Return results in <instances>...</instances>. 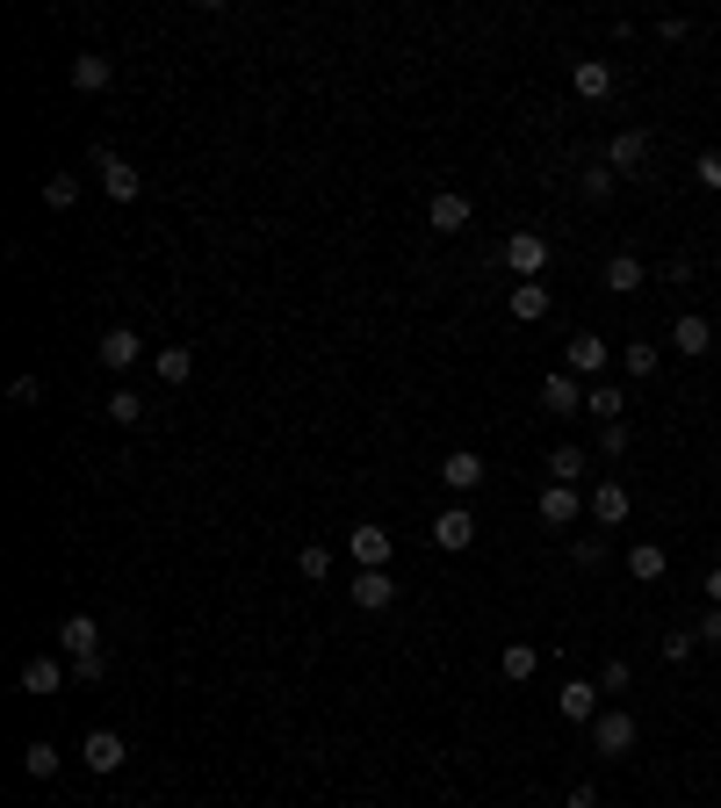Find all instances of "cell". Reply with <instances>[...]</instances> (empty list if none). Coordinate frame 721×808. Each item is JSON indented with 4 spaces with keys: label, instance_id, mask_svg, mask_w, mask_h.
I'll return each instance as SVG.
<instances>
[{
    "label": "cell",
    "instance_id": "d6986e66",
    "mask_svg": "<svg viewBox=\"0 0 721 808\" xmlns=\"http://www.w3.org/2000/svg\"><path fill=\"white\" fill-rule=\"evenodd\" d=\"M534 513L549 520V527H570V520L584 513V499H577V483H549V491H541V505H534Z\"/></svg>",
    "mask_w": 721,
    "mask_h": 808
},
{
    "label": "cell",
    "instance_id": "7a4b0ae2",
    "mask_svg": "<svg viewBox=\"0 0 721 808\" xmlns=\"http://www.w3.org/2000/svg\"><path fill=\"white\" fill-rule=\"evenodd\" d=\"M592 751H599V758H628V751H636V715H628V707H599Z\"/></svg>",
    "mask_w": 721,
    "mask_h": 808
},
{
    "label": "cell",
    "instance_id": "836d02e7",
    "mask_svg": "<svg viewBox=\"0 0 721 808\" xmlns=\"http://www.w3.org/2000/svg\"><path fill=\"white\" fill-rule=\"evenodd\" d=\"M44 203L72 209V203H80V173H52V181H44Z\"/></svg>",
    "mask_w": 721,
    "mask_h": 808
},
{
    "label": "cell",
    "instance_id": "7402d4cb",
    "mask_svg": "<svg viewBox=\"0 0 721 808\" xmlns=\"http://www.w3.org/2000/svg\"><path fill=\"white\" fill-rule=\"evenodd\" d=\"M664 570H671V556L656 549V542H636V549H628V578H636V585H656Z\"/></svg>",
    "mask_w": 721,
    "mask_h": 808
},
{
    "label": "cell",
    "instance_id": "4316f807",
    "mask_svg": "<svg viewBox=\"0 0 721 808\" xmlns=\"http://www.w3.org/2000/svg\"><path fill=\"white\" fill-rule=\"evenodd\" d=\"M656 362H664V354H656L650 340H628V346H620V368H628L636 383H650V376H656Z\"/></svg>",
    "mask_w": 721,
    "mask_h": 808
},
{
    "label": "cell",
    "instance_id": "d4e9b609",
    "mask_svg": "<svg viewBox=\"0 0 721 808\" xmlns=\"http://www.w3.org/2000/svg\"><path fill=\"white\" fill-rule=\"evenodd\" d=\"M152 368H159V383H173V390H181V383L195 376V354H188V346H159Z\"/></svg>",
    "mask_w": 721,
    "mask_h": 808
},
{
    "label": "cell",
    "instance_id": "484cf974",
    "mask_svg": "<svg viewBox=\"0 0 721 808\" xmlns=\"http://www.w3.org/2000/svg\"><path fill=\"white\" fill-rule=\"evenodd\" d=\"M620 405H628V397H620L614 383H592V390H584V412L599 419V426H614V419H628V412H620Z\"/></svg>",
    "mask_w": 721,
    "mask_h": 808
},
{
    "label": "cell",
    "instance_id": "83f0119b",
    "mask_svg": "<svg viewBox=\"0 0 721 808\" xmlns=\"http://www.w3.org/2000/svg\"><path fill=\"white\" fill-rule=\"evenodd\" d=\"M108 419H116V426H138V419H145V390H130V383L108 390Z\"/></svg>",
    "mask_w": 721,
    "mask_h": 808
},
{
    "label": "cell",
    "instance_id": "d590c367",
    "mask_svg": "<svg viewBox=\"0 0 721 808\" xmlns=\"http://www.w3.org/2000/svg\"><path fill=\"white\" fill-rule=\"evenodd\" d=\"M628 441H636V433H628V419L599 426V455H606V463H620V455H628Z\"/></svg>",
    "mask_w": 721,
    "mask_h": 808
},
{
    "label": "cell",
    "instance_id": "8d00e7d4",
    "mask_svg": "<svg viewBox=\"0 0 721 808\" xmlns=\"http://www.w3.org/2000/svg\"><path fill=\"white\" fill-rule=\"evenodd\" d=\"M570 556H577V570H599L606 564V534H577V549H570Z\"/></svg>",
    "mask_w": 721,
    "mask_h": 808
},
{
    "label": "cell",
    "instance_id": "52a82bcc",
    "mask_svg": "<svg viewBox=\"0 0 721 808\" xmlns=\"http://www.w3.org/2000/svg\"><path fill=\"white\" fill-rule=\"evenodd\" d=\"M94 354H102V368H116V376H123V368H138V362H145V340H138L130 326H108L102 340H94Z\"/></svg>",
    "mask_w": 721,
    "mask_h": 808
},
{
    "label": "cell",
    "instance_id": "4dcf8cb0",
    "mask_svg": "<svg viewBox=\"0 0 721 808\" xmlns=\"http://www.w3.org/2000/svg\"><path fill=\"white\" fill-rule=\"evenodd\" d=\"M584 463H592L584 447H556V455H549V477H556V483H577V477H584Z\"/></svg>",
    "mask_w": 721,
    "mask_h": 808
},
{
    "label": "cell",
    "instance_id": "3957f363",
    "mask_svg": "<svg viewBox=\"0 0 721 808\" xmlns=\"http://www.w3.org/2000/svg\"><path fill=\"white\" fill-rule=\"evenodd\" d=\"M584 513L599 520V527H620V520L636 513V499H628V483H620V477H606V483H592V491H584Z\"/></svg>",
    "mask_w": 721,
    "mask_h": 808
},
{
    "label": "cell",
    "instance_id": "f1b7e54d",
    "mask_svg": "<svg viewBox=\"0 0 721 808\" xmlns=\"http://www.w3.org/2000/svg\"><path fill=\"white\" fill-rule=\"evenodd\" d=\"M296 578H310V585H325V578H332V549L304 542V549H296Z\"/></svg>",
    "mask_w": 721,
    "mask_h": 808
},
{
    "label": "cell",
    "instance_id": "cb8c5ba5",
    "mask_svg": "<svg viewBox=\"0 0 721 808\" xmlns=\"http://www.w3.org/2000/svg\"><path fill=\"white\" fill-rule=\"evenodd\" d=\"M642 282H650V268H642V260H636V253H614V260H606V289H620V296H636V289H642Z\"/></svg>",
    "mask_w": 721,
    "mask_h": 808
},
{
    "label": "cell",
    "instance_id": "44dd1931",
    "mask_svg": "<svg viewBox=\"0 0 721 808\" xmlns=\"http://www.w3.org/2000/svg\"><path fill=\"white\" fill-rule=\"evenodd\" d=\"M108 80H116V66H108L102 52H80V58H72V87H80V94H102Z\"/></svg>",
    "mask_w": 721,
    "mask_h": 808
},
{
    "label": "cell",
    "instance_id": "f35d334b",
    "mask_svg": "<svg viewBox=\"0 0 721 808\" xmlns=\"http://www.w3.org/2000/svg\"><path fill=\"white\" fill-rule=\"evenodd\" d=\"M577 189H584V203H606V195H614V167H592Z\"/></svg>",
    "mask_w": 721,
    "mask_h": 808
},
{
    "label": "cell",
    "instance_id": "603a6c76",
    "mask_svg": "<svg viewBox=\"0 0 721 808\" xmlns=\"http://www.w3.org/2000/svg\"><path fill=\"white\" fill-rule=\"evenodd\" d=\"M606 368V340L599 332H577V340H570V376H599Z\"/></svg>",
    "mask_w": 721,
    "mask_h": 808
},
{
    "label": "cell",
    "instance_id": "e0dca14e",
    "mask_svg": "<svg viewBox=\"0 0 721 808\" xmlns=\"http://www.w3.org/2000/svg\"><path fill=\"white\" fill-rule=\"evenodd\" d=\"M671 346H678V354H686V362H700L707 346H714V326H707L700 310H686V318H678V326H671Z\"/></svg>",
    "mask_w": 721,
    "mask_h": 808
},
{
    "label": "cell",
    "instance_id": "277c9868",
    "mask_svg": "<svg viewBox=\"0 0 721 808\" xmlns=\"http://www.w3.org/2000/svg\"><path fill=\"white\" fill-rule=\"evenodd\" d=\"M346 556H354L360 570H390V527H382V520H360V527L346 534Z\"/></svg>",
    "mask_w": 721,
    "mask_h": 808
},
{
    "label": "cell",
    "instance_id": "e575fe53",
    "mask_svg": "<svg viewBox=\"0 0 721 808\" xmlns=\"http://www.w3.org/2000/svg\"><path fill=\"white\" fill-rule=\"evenodd\" d=\"M636 686V664H628V657H606L599 664V693H628Z\"/></svg>",
    "mask_w": 721,
    "mask_h": 808
},
{
    "label": "cell",
    "instance_id": "d6a6232c",
    "mask_svg": "<svg viewBox=\"0 0 721 808\" xmlns=\"http://www.w3.org/2000/svg\"><path fill=\"white\" fill-rule=\"evenodd\" d=\"M22 773H30V779H52L58 773V743H30V751H22Z\"/></svg>",
    "mask_w": 721,
    "mask_h": 808
},
{
    "label": "cell",
    "instance_id": "5b68a950",
    "mask_svg": "<svg viewBox=\"0 0 721 808\" xmlns=\"http://www.w3.org/2000/svg\"><path fill=\"white\" fill-rule=\"evenodd\" d=\"M123 758H130V743H123L116 729H87V743H80V765H87L94 779H102V773H123Z\"/></svg>",
    "mask_w": 721,
    "mask_h": 808
},
{
    "label": "cell",
    "instance_id": "1f68e13d",
    "mask_svg": "<svg viewBox=\"0 0 721 808\" xmlns=\"http://www.w3.org/2000/svg\"><path fill=\"white\" fill-rule=\"evenodd\" d=\"M656 650H664V664H686V657L700 650V628H671V636L656 642Z\"/></svg>",
    "mask_w": 721,
    "mask_h": 808
},
{
    "label": "cell",
    "instance_id": "ffe728a7",
    "mask_svg": "<svg viewBox=\"0 0 721 808\" xmlns=\"http://www.w3.org/2000/svg\"><path fill=\"white\" fill-rule=\"evenodd\" d=\"M72 679V664H58V657H30L22 664V693H58Z\"/></svg>",
    "mask_w": 721,
    "mask_h": 808
},
{
    "label": "cell",
    "instance_id": "ba28073f",
    "mask_svg": "<svg viewBox=\"0 0 721 808\" xmlns=\"http://www.w3.org/2000/svg\"><path fill=\"white\" fill-rule=\"evenodd\" d=\"M469 542H477V513L469 505H447L440 520H433V549H447V556H462Z\"/></svg>",
    "mask_w": 721,
    "mask_h": 808
},
{
    "label": "cell",
    "instance_id": "6da1fadb",
    "mask_svg": "<svg viewBox=\"0 0 721 808\" xmlns=\"http://www.w3.org/2000/svg\"><path fill=\"white\" fill-rule=\"evenodd\" d=\"M94 173H102L108 203H138V195H145L138 167H130V159H123V152H108V145H94Z\"/></svg>",
    "mask_w": 721,
    "mask_h": 808
},
{
    "label": "cell",
    "instance_id": "b9f144b4",
    "mask_svg": "<svg viewBox=\"0 0 721 808\" xmlns=\"http://www.w3.org/2000/svg\"><path fill=\"white\" fill-rule=\"evenodd\" d=\"M563 808H599V787H584V779H577V787L563 794Z\"/></svg>",
    "mask_w": 721,
    "mask_h": 808
},
{
    "label": "cell",
    "instance_id": "5bb4252c",
    "mask_svg": "<svg viewBox=\"0 0 721 808\" xmlns=\"http://www.w3.org/2000/svg\"><path fill=\"white\" fill-rule=\"evenodd\" d=\"M642 159H650V130H614L606 167H614V173H642Z\"/></svg>",
    "mask_w": 721,
    "mask_h": 808
},
{
    "label": "cell",
    "instance_id": "f546056e",
    "mask_svg": "<svg viewBox=\"0 0 721 808\" xmlns=\"http://www.w3.org/2000/svg\"><path fill=\"white\" fill-rule=\"evenodd\" d=\"M534 671H541V650H534V642H505V679H534Z\"/></svg>",
    "mask_w": 721,
    "mask_h": 808
},
{
    "label": "cell",
    "instance_id": "60d3db41",
    "mask_svg": "<svg viewBox=\"0 0 721 808\" xmlns=\"http://www.w3.org/2000/svg\"><path fill=\"white\" fill-rule=\"evenodd\" d=\"M102 664H108V657H72V679H80V686H94V679H102Z\"/></svg>",
    "mask_w": 721,
    "mask_h": 808
},
{
    "label": "cell",
    "instance_id": "ac0fdd59",
    "mask_svg": "<svg viewBox=\"0 0 721 808\" xmlns=\"http://www.w3.org/2000/svg\"><path fill=\"white\" fill-rule=\"evenodd\" d=\"M440 483H447V491H477V483H483V455H477V447H455V455L440 463Z\"/></svg>",
    "mask_w": 721,
    "mask_h": 808
},
{
    "label": "cell",
    "instance_id": "ee69618b",
    "mask_svg": "<svg viewBox=\"0 0 721 808\" xmlns=\"http://www.w3.org/2000/svg\"><path fill=\"white\" fill-rule=\"evenodd\" d=\"M707 606H721V564L707 570Z\"/></svg>",
    "mask_w": 721,
    "mask_h": 808
},
{
    "label": "cell",
    "instance_id": "9c48e42d",
    "mask_svg": "<svg viewBox=\"0 0 721 808\" xmlns=\"http://www.w3.org/2000/svg\"><path fill=\"white\" fill-rule=\"evenodd\" d=\"M556 707H563V722H599V679H563V693H556Z\"/></svg>",
    "mask_w": 721,
    "mask_h": 808
},
{
    "label": "cell",
    "instance_id": "9a60e30c",
    "mask_svg": "<svg viewBox=\"0 0 721 808\" xmlns=\"http://www.w3.org/2000/svg\"><path fill=\"white\" fill-rule=\"evenodd\" d=\"M541 405H549L556 419H563V412H584V383L570 376V368H556V376H541Z\"/></svg>",
    "mask_w": 721,
    "mask_h": 808
},
{
    "label": "cell",
    "instance_id": "2e32d148",
    "mask_svg": "<svg viewBox=\"0 0 721 808\" xmlns=\"http://www.w3.org/2000/svg\"><path fill=\"white\" fill-rule=\"evenodd\" d=\"M505 310H513L519 326H541V318H549V282H519V289H505Z\"/></svg>",
    "mask_w": 721,
    "mask_h": 808
},
{
    "label": "cell",
    "instance_id": "7c38bea8",
    "mask_svg": "<svg viewBox=\"0 0 721 808\" xmlns=\"http://www.w3.org/2000/svg\"><path fill=\"white\" fill-rule=\"evenodd\" d=\"M570 87H577V102H606V94H614V66H606V58H577V66H570Z\"/></svg>",
    "mask_w": 721,
    "mask_h": 808
},
{
    "label": "cell",
    "instance_id": "7bdbcfd3",
    "mask_svg": "<svg viewBox=\"0 0 721 808\" xmlns=\"http://www.w3.org/2000/svg\"><path fill=\"white\" fill-rule=\"evenodd\" d=\"M700 642H721V606H707V614H700Z\"/></svg>",
    "mask_w": 721,
    "mask_h": 808
},
{
    "label": "cell",
    "instance_id": "30bf717a",
    "mask_svg": "<svg viewBox=\"0 0 721 808\" xmlns=\"http://www.w3.org/2000/svg\"><path fill=\"white\" fill-rule=\"evenodd\" d=\"M58 642H66V657H102V621H94V614H66V621H58Z\"/></svg>",
    "mask_w": 721,
    "mask_h": 808
},
{
    "label": "cell",
    "instance_id": "ab89813d",
    "mask_svg": "<svg viewBox=\"0 0 721 808\" xmlns=\"http://www.w3.org/2000/svg\"><path fill=\"white\" fill-rule=\"evenodd\" d=\"M36 397H44V383H36V376H15V383H8V405H15V412H30Z\"/></svg>",
    "mask_w": 721,
    "mask_h": 808
},
{
    "label": "cell",
    "instance_id": "4fadbf2b",
    "mask_svg": "<svg viewBox=\"0 0 721 808\" xmlns=\"http://www.w3.org/2000/svg\"><path fill=\"white\" fill-rule=\"evenodd\" d=\"M390 600H397V578H390V570H354V606H360V614H382Z\"/></svg>",
    "mask_w": 721,
    "mask_h": 808
},
{
    "label": "cell",
    "instance_id": "74e56055",
    "mask_svg": "<svg viewBox=\"0 0 721 808\" xmlns=\"http://www.w3.org/2000/svg\"><path fill=\"white\" fill-rule=\"evenodd\" d=\"M693 181H700L707 195H721V152H700V159H693Z\"/></svg>",
    "mask_w": 721,
    "mask_h": 808
},
{
    "label": "cell",
    "instance_id": "8fae6325",
    "mask_svg": "<svg viewBox=\"0 0 721 808\" xmlns=\"http://www.w3.org/2000/svg\"><path fill=\"white\" fill-rule=\"evenodd\" d=\"M469 217H477V203H469L462 189H440V195L426 203V224H433V231H462Z\"/></svg>",
    "mask_w": 721,
    "mask_h": 808
},
{
    "label": "cell",
    "instance_id": "8992f818",
    "mask_svg": "<svg viewBox=\"0 0 721 808\" xmlns=\"http://www.w3.org/2000/svg\"><path fill=\"white\" fill-rule=\"evenodd\" d=\"M505 268H513L519 282H541V268H549V239H541V231H513V239H505Z\"/></svg>",
    "mask_w": 721,
    "mask_h": 808
}]
</instances>
